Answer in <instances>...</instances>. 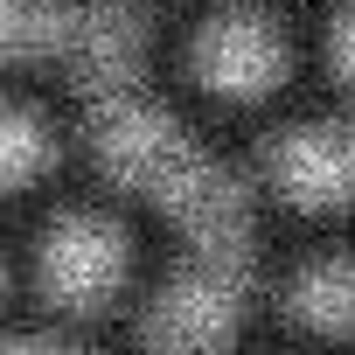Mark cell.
Listing matches in <instances>:
<instances>
[{"label": "cell", "instance_id": "obj_1", "mask_svg": "<svg viewBox=\"0 0 355 355\" xmlns=\"http://www.w3.org/2000/svg\"><path fill=\"white\" fill-rule=\"evenodd\" d=\"M146 286H153L146 237L119 202L49 196L15 230V293L28 327L105 348L112 334L132 327Z\"/></svg>", "mask_w": 355, "mask_h": 355}, {"label": "cell", "instance_id": "obj_2", "mask_svg": "<svg viewBox=\"0 0 355 355\" xmlns=\"http://www.w3.org/2000/svg\"><path fill=\"white\" fill-rule=\"evenodd\" d=\"M251 265H258L251 244H189L146 286L125 327V348L132 355H223L251 306Z\"/></svg>", "mask_w": 355, "mask_h": 355}, {"label": "cell", "instance_id": "obj_3", "mask_svg": "<svg viewBox=\"0 0 355 355\" xmlns=\"http://www.w3.org/2000/svg\"><path fill=\"white\" fill-rule=\"evenodd\" d=\"M146 28L125 0H0V70L63 63L98 91L132 84Z\"/></svg>", "mask_w": 355, "mask_h": 355}, {"label": "cell", "instance_id": "obj_4", "mask_svg": "<svg viewBox=\"0 0 355 355\" xmlns=\"http://www.w3.org/2000/svg\"><path fill=\"white\" fill-rule=\"evenodd\" d=\"M189 77L223 105H258L293 77V42L265 8H216L189 35Z\"/></svg>", "mask_w": 355, "mask_h": 355}, {"label": "cell", "instance_id": "obj_5", "mask_svg": "<svg viewBox=\"0 0 355 355\" xmlns=\"http://www.w3.org/2000/svg\"><path fill=\"white\" fill-rule=\"evenodd\" d=\"M265 182L300 216L355 209V125L348 119H300V125H286L272 139V153H265Z\"/></svg>", "mask_w": 355, "mask_h": 355}, {"label": "cell", "instance_id": "obj_6", "mask_svg": "<svg viewBox=\"0 0 355 355\" xmlns=\"http://www.w3.org/2000/svg\"><path fill=\"white\" fill-rule=\"evenodd\" d=\"M70 146H77V132L42 98L0 91V216H28L35 202H49Z\"/></svg>", "mask_w": 355, "mask_h": 355}, {"label": "cell", "instance_id": "obj_7", "mask_svg": "<svg viewBox=\"0 0 355 355\" xmlns=\"http://www.w3.org/2000/svg\"><path fill=\"white\" fill-rule=\"evenodd\" d=\"M279 313L306 341L355 348V251H313V258H300L286 272V286H279Z\"/></svg>", "mask_w": 355, "mask_h": 355}, {"label": "cell", "instance_id": "obj_8", "mask_svg": "<svg viewBox=\"0 0 355 355\" xmlns=\"http://www.w3.org/2000/svg\"><path fill=\"white\" fill-rule=\"evenodd\" d=\"M327 63H334V77L355 91V0L334 15V28H327Z\"/></svg>", "mask_w": 355, "mask_h": 355}, {"label": "cell", "instance_id": "obj_9", "mask_svg": "<svg viewBox=\"0 0 355 355\" xmlns=\"http://www.w3.org/2000/svg\"><path fill=\"white\" fill-rule=\"evenodd\" d=\"M21 320V293H15V237L0 230V327Z\"/></svg>", "mask_w": 355, "mask_h": 355}]
</instances>
